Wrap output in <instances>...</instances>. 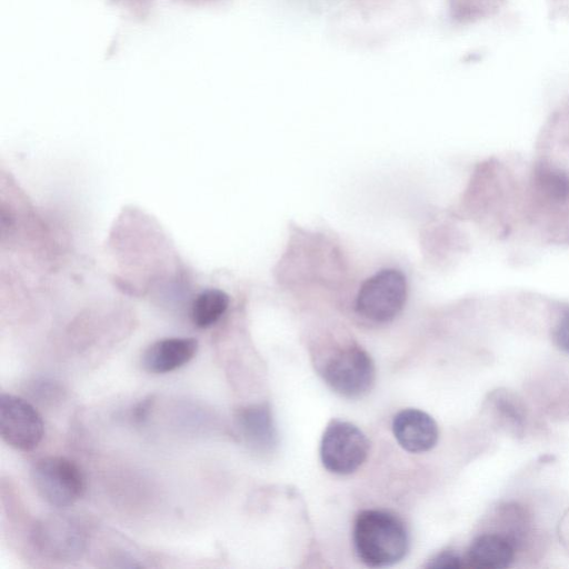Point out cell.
Wrapping results in <instances>:
<instances>
[{"label": "cell", "instance_id": "cell-1", "mask_svg": "<svg viewBox=\"0 0 569 569\" xmlns=\"http://www.w3.org/2000/svg\"><path fill=\"white\" fill-rule=\"evenodd\" d=\"M353 542L361 561L370 567L395 565L409 549V536L403 522L382 510H363L357 516Z\"/></svg>", "mask_w": 569, "mask_h": 569}, {"label": "cell", "instance_id": "cell-2", "mask_svg": "<svg viewBox=\"0 0 569 569\" xmlns=\"http://www.w3.org/2000/svg\"><path fill=\"white\" fill-rule=\"evenodd\" d=\"M407 291V280L400 270L382 269L362 282L356 297L355 310L371 322H389L402 310Z\"/></svg>", "mask_w": 569, "mask_h": 569}, {"label": "cell", "instance_id": "cell-3", "mask_svg": "<svg viewBox=\"0 0 569 569\" xmlns=\"http://www.w3.org/2000/svg\"><path fill=\"white\" fill-rule=\"evenodd\" d=\"M31 479L38 495L57 508L73 505L84 491V478L78 465L60 456L38 459Z\"/></svg>", "mask_w": 569, "mask_h": 569}, {"label": "cell", "instance_id": "cell-4", "mask_svg": "<svg viewBox=\"0 0 569 569\" xmlns=\"http://www.w3.org/2000/svg\"><path fill=\"white\" fill-rule=\"evenodd\" d=\"M368 451L369 441L357 426L342 420H332L327 426L320 443V457L330 472H355L366 460Z\"/></svg>", "mask_w": 569, "mask_h": 569}, {"label": "cell", "instance_id": "cell-5", "mask_svg": "<svg viewBox=\"0 0 569 569\" xmlns=\"http://www.w3.org/2000/svg\"><path fill=\"white\" fill-rule=\"evenodd\" d=\"M30 537L34 550L51 561L77 560L86 547L83 528L63 515L40 519L33 525Z\"/></svg>", "mask_w": 569, "mask_h": 569}, {"label": "cell", "instance_id": "cell-6", "mask_svg": "<svg viewBox=\"0 0 569 569\" xmlns=\"http://www.w3.org/2000/svg\"><path fill=\"white\" fill-rule=\"evenodd\" d=\"M329 387L346 398H359L375 382V366L370 356L358 346H348L332 355L323 368Z\"/></svg>", "mask_w": 569, "mask_h": 569}, {"label": "cell", "instance_id": "cell-7", "mask_svg": "<svg viewBox=\"0 0 569 569\" xmlns=\"http://www.w3.org/2000/svg\"><path fill=\"white\" fill-rule=\"evenodd\" d=\"M44 425L39 411L26 399L1 393L0 435L10 447L31 451L41 442Z\"/></svg>", "mask_w": 569, "mask_h": 569}, {"label": "cell", "instance_id": "cell-8", "mask_svg": "<svg viewBox=\"0 0 569 569\" xmlns=\"http://www.w3.org/2000/svg\"><path fill=\"white\" fill-rule=\"evenodd\" d=\"M392 430L398 443L409 452L428 451L438 440L436 421L418 409L399 411L393 418Z\"/></svg>", "mask_w": 569, "mask_h": 569}, {"label": "cell", "instance_id": "cell-9", "mask_svg": "<svg viewBox=\"0 0 569 569\" xmlns=\"http://www.w3.org/2000/svg\"><path fill=\"white\" fill-rule=\"evenodd\" d=\"M197 351L198 341L193 338H166L144 350L141 365L150 373H168L187 365Z\"/></svg>", "mask_w": 569, "mask_h": 569}, {"label": "cell", "instance_id": "cell-10", "mask_svg": "<svg viewBox=\"0 0 569 569\" xmlns=\"http://www.w3.org/2000/svg\"><path fill=\"white\" fill-rule=\"evenodd\" d=\"M238 427L246 442L258 451H269L277 442V432L269 407L252 405L237 415Z\"/></svg>", "mask_w": 569, "mask_h": 569}, {"label": "cell", "instance_id": "cell-11", "mask_svg": "<svg viewBox=\"0 0 569 569\" xmlns=\"http://www.w3.org/2000/svg\"><path fill=\"white\" fill-rule=\"evenodd\" d=\"M513 557L515 548L508 538L486 533L472 541L467 560L471 567L501 569L509 567Z\"/></svg>", "mask_w": 569, "mask_h": 569}, {"label": "cell", "instance_id": "cell-12", "mask_svg": "<svg viewBox=\"0 0 569 569\" xmlns=\"http://www.w3.org/2000/svg\"><path fill=\"white\" fill-rule=\"evenodd\" d=\"M229 296L219 289H207L200 292L191 306V320L198 328L214 325L229 307Z\"/></svg>", "mask_w": 569, "mask_h": 569}, {"label": "cell", "instance_id": "cell-13", "mask_svg": "<svg viewBox=\"0 0 569 569\" xmlns=\"http://www.w3.org/2000/svg\"><path fill=\"white\" fill-rule=\"evenodd\" d=\"M462 566V559L450 551L439 553L428 563L429 568H460Z\"/></svg>", "mask_w": 569, "mask_h": 569}, {"label": "cell", "instance_id": "cell-14", "mask_svg": "<svg viewBox=\"0 0 569 569\" xmlns=\"http://www.w3.org/2000/svg\"><path fill=\"white\" fill-rule=\"evenodd\" d=\"M555 339L557 345L569 353V310L561 317L555 331Z\"/></svg>", "mask_w": 569, "mask_h": 569}, {"label": "cell", "instance_id": "cell-15", "mask_svg": "<svg viewBox=\"0 0 569 569\" xmlns=\"http://www.w3.org/2000/svg\"><path fill=\"white\" fill-rule=\"evenodd\" d=\"M154 396L150 395L141 399L132 410V419L136 423H143L152 409Z\"/></svg>", "mask_w": 569, "mask_h": 569}]
</instances>
